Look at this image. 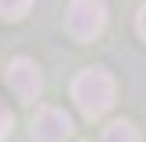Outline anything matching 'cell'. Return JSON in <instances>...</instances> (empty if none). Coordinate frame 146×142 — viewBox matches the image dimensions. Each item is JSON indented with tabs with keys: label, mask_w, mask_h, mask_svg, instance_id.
I'll return each instance as SVG.
<instances>
[{
	"label": "cell",
	"mask_w": 146,
	"mask_h": 142,
	"mask_svg": "<svg viewBox=\"0 0 146 142\" xmlns=\"http://www.w3.org/2000/svg\"><path fill=\"white\" fill-rule=\"evenodd\" d=\"M71 99L86 117H104L114 106V78L104 68H86L82 75L71 82Z\"/></svg>",
	"instance_id": "obj_1"
},
{
	"label": "cell",
	"mask_w": 146,
	"mask_h": 142,
	"mask_svg": "<svg viewBox=\"0 0 146 142\" xmlns=\"http://www.w3.org/2000/svg\"><path fill=\"white\" fill-rule=\"evenodd\" d=\"M64 28L75 43H93L107 28V7L104 0H71L64 14Z\"/></svg>",
	"instance_id": "obj_2"
},
{
	"label": "cell",
	"mask_w": 146,
	"mask_h": 142,
	"mask_svg": "<svg viewBox=\"0 0 146 142\" xmlns=\"http://www.w3.org/2000/svg\"><path fill=\"white\" fill-rule=\"evenodd\" d=\"M7 85H11V92L18 99L32 103V99L39 96V89H43V78H39L36 60H29V57H14V60L7 64Z\"/></svg>",
	"instance_id": "obj_3"
},
{
	"label": "cell",
	"mask_w": 146,
	"mask_h": 142,
	"mask_svg": "<svg viewBox=\"0 0 146 142\" xmlns=\"http://www.w3.org/2000/svg\"><path fill=\"white\" fill-rule=\"evenodd\" d=\"M71 135V117L61 106H43L32 117V139L36 142H64Z\"/></svg>",
	"instance_id": "obj_4"
},
{
	"label": "cell",
	"mask_w": 146,
	"mask_h": 142,
	"mask_svg": "<svg viewBox=\"0 0 146 142\" xmlns=\"http://www.w3.org/2000/svg\"><path fill=\"white\" fill-rule=\"evenodd\" d=\"M104 142H139V131L132 121H111L104 128Z\"/></svg>",
	"instance_id": "obj_5"
},
{
	"label": "cell",
	"mask_w": 146,
	"mask_h": 142,
	"mask_svg": "<svg viewBox=\"0 0 146 142\" xmlns=\"http://www.w3.org/2000/svg\"><path fill=\"white\" fill-rule=\"evenodd\" d=\"M29 7H32V0H0V18L18 21V18H25Z\"/></svg>",
	"instance_id": "obj_6"
},
{
	"label": "cell",
	"mask_w": 146,
	"mask_h": 142,
	"mask_svg": "<svg viewBox=\"0 0 146 142\" xmlns=\"http://www.w3.org/2000/svg\"><path fill=\"white\" fill-rule=\"evenodd\" d=\"M11 110H7V103L4 99H0V139H7V131H11Z\"/></svg>",
	"instance_id": "obj_7"
},
{
	"label": "cell",
	"mask_w": 146,
	"mask_h": 142,
	"mask_svg": "<svg viewBox=\"0 0 146 142\" xmlns=\"http://www.w3.org/2000/svg\"><path fill=\"white\" fill-rule=\"evenodd\" d=\"M135 28H139V36L146 39V4L139 7V14H135Z\"/></svg>",
	"instance_id": "obj_8"
}]
</instances>
